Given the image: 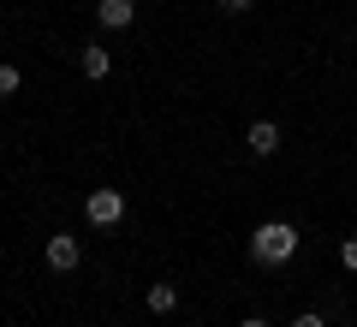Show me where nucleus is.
<instances>
[{"mask_svg": "<svg viewBox=\"0 0 357 327\" xmlns=\"http://www.w3.org/2000/svg\"><path fill=\"white\" fill-rule=\"evenodd\" d=\"M77 72H84L89 84H102V77L114 72V54H107V42H84V48H77Z\"/></svg>", "mask_w": 357, "mask_h": 327, "instance_id": "20e7f679", "label": "nucleus"}, {"mask_svg": "<svg viewBox=\"0 0 357 327\" xmlns=\"http://www.w3.org/2000/svg\"><path fill=\"white\" fill-rule=\"evenodd\" d=\"M42 256H48V268H54V274H72V268L84 262V244H77L72 232H54V238L42 244Z\"/></svg>", "mask_w": 357, "mask_h": 327, "instance_id": "7ed1b4c3", "label": "nucleus"}, {"mask_svg": "<svg viewBox=\"0 0 357 327\" xmlns=\"http://www.w3.org/2000/svg\"><path fill=\"white\" fill-rule=\"evenodd\" d=\"M84 220L89 227H119V220H126V190H114V185H102V190H89L84 197Z\"/></svg>", "mask_w": 357, "mask_h": 327, "instance_id": "f03ea898", "label": "nucleus"}, {"mask_svg": "<svg viewBox=\"0 0 357 327\" xmlns=\"http://www.w3.org/2000/svg\"><path fill=\"white\" fill-rule=\"evenodd\" d=\"M143 303H149V315H173L178 310V286H167V280H161V286L143 291Z\"/></svg>", "mask_w": 357, "mask_h": 327, "instance_id": "0eeeda50", "label": "nucleus"}, {"mask_svg": "<svg viewBox=\"0 0 357 327\" xmlns=\"http://www.w3.org/2000/svg\"><path fill=\"white\" fill-rule=\"evenodd\" d=\"M340 262H345V268L357 274V238H345V244H340Z\"/></svg>", "mask_w": 357, "mask_h": 327, "instance_id": "9d476101", "label": "nucleus"}, {"mask_svg": "<svg viewBox=\"0 0 357 327\" xmlns=\"http://www.w3.org/2000/svg\"><path fill=\"white\" fill-rule=\"evenodd\" d=\"M220 6H227V13H250L256 0H220Z\"/></svg>", "mask_w": 357, "mask_h": 327, "instance_id": "9b49d317", "label": "nucleus"}, {"mask_svg": "<svg viewBox=\"0 0 357 327\" xmlns=\"http://www.w3.org/2000/svg\"><path fill=\"white\" fill-rule=\"evenodd\" d=\"M298 256V227L292 220H262L250 232V262L256 268H286Z\"/></svg>", "mask_w": 357, "mask_h": 327, "instance_id": "f257e3e1", "label": "nucleus"}, {"mask_svg": "<svg viewBox=\"0 0 357 327\" xmlns=\"http://www.w3.org/2000/svg\"><path fill=\"white\" fill-rule=\"evenodd\" d=\"M18 89H24V72H18V66H6V60H0V101H13Z\"/></svg>", "mask_w": 357, "mask_h": 327, "instance_id": "6e6552de", "label": "nucleus"}, {"mask_svg": "<svg viewBox=\"0 0 357 327\" xmlns=\"http://www.w3.org/2000/svg\"><path fill=\"white\" fill-rule=\"evenodd\" d=\"M197 327H208V321H197Z\"/></svg>", "mask_w": 357, "mask_h": 327, "instance_id": "ddd939ff", "label": "nucleus"}, {"mask_svg": "<svg viewBox=\"0 0 357 327\" xmlns=\"http://www.w3.org/2000/svg\"><path fill=\"white\" fill-rule=\"evenodd\" d=\"M137 18V0H96V24L102 30H131Z\"/></svg>", "mask_w": 357, "mask_h": 327, "instance_id": "39448f33", "label": "nucleus"}, {"mask_svg": "<svg viewBox=\"0 0 357 327\" xmlns=\"http://www.w3.org/2000/svg\"><path fill=\"white\" fill-rule=\"evenodd\" d=\"M244 143H250V155H256V161H268V155L280 149V126H274V119H256Z\"/></svg>", "mask_w": 357, "mask_h": 327, "instance_id": "423d86ee", "label": "nucleus"}, {"mask_svg": "<svg viewBox=\"0 0 357 327\" xmlns=\"http://www.w3.org/2000/svg\"><path fill=\"white\" fill-rule=\"evenodd\" d=\"M286 327H328V321H321V310H304V315H292Z\"/></svg>", "mask_w": 357, "mask_h": 327, "instance_id": "1a4fd4ad", "label": "nucleus"}, {"mask_svg": "<svg viewBox=\"0 0 357 327\" xmlns=\"http://www.w3.org/2000/svg\"><path fill=\"white\" fill-rule=\"evenodd\" d=\"M238 327H268V321H262V315H244V321H238Z\"/></svg>", "mask_w": 357, "mask_h": 327, "instance_id": "f8f14e48", "label": "nucleus"}]
</instances>
